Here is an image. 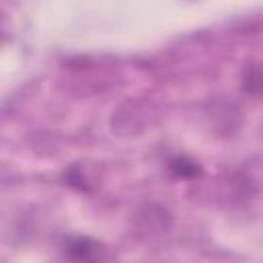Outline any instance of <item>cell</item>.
Masks as SVG:
<instances>
[{
  "mask_svg": "<svg viewBox=\"0 0 263 263\" xmlns=\"http://www.w3.org/2000/svg\"><path fill=\"white\" fill-rule=\"evenodd\" d=\"M166 166H168L171 177H175V179H183V181L197 179V177H201V173H203V171H201V164H199L195 158L187 156V154L171 156Z\"/></svg>",
  "mask_w": 263,
  "mask_h": 263,
  "instance_id": "obj_2",
  "label": "cell"
},
{
  "mask_svg": "<svg viewBox=\"0 0 263 263\" xmlns=\"http://www.w3.org/2000/svg\"><path fill=\"white\" fill-rule=\"evenodd\" d=\"M242 88L255 95H263V66H247L242 74Z\"/></svg>",
  "mask_w": 263,
  "mask_h": 263,
  "instance_id": "obj_4",
  "label": "cell"
},
{
  "mask_svg": "<svg viewBox=\"0 0 263 263\" xmlns=\"http://www.w3.org/2000/svg\"><path fill=\"white\" fill-rule=\"evenodd\" d=\"M64 183L70 185L72 189L80 191V193H90V191H92V185H90V181H86V177H84L80 164H72V166L64 173Z\"/></svg>",
  "mask_w": 263,
  "mask_h": 263,
  "instance_id": "obj_3",
  "label": "cell"
},
{
  "mask_svg": "<svg viewBox=\"0 0 263 263\" xmlns=\"http://www.w3.org/2000/svg\"><path fill=\"white\" fill-rule=\"evenodd\" d=\"M64 255L72 263H107L111 259L109 247L86 234L68 236L64 242Z\"/></svg>",
  "mask_w": 263,
  "mask_h": 263,
  "instance_id": "obj_1",
  "label": "cell"
}]
</instances>
